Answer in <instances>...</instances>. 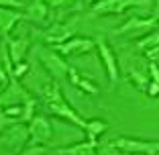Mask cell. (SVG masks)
Here are the masks:
<instances>
[{
	"label": "cell",
	"mask_w": 159,
	"mask_h": 155,
	"mask_svg": "<svg viewBox=\"0 0 159 155\" xmlns=\"http://www.w3.org/2000/svg\"><path fill=\"white\" fill-rule=\"evenodd\" d=\"M0 88H2V86H0Z\"/></svg>",
	"instance_id": "cell-28"
},
{
	"label": "cell",
	"mask_w": 159,
	"mask_h": 155,
	"mask_svg": "<svg viewBox=\"0 0 159 155\" xmlns=\"http://www.w3.org/2000/svg\"><path fill=\"white\" fill-rule=\"evenodd\" d=\"M45 108H47V112H49V114L59 116V118H63V121H70L71 125L80 127L82 131H86V127H88V121H84V118L80 116L74 108L66 102V98H63V96H57V98L45 100Z\"/></svg>",
	"instance_id": "cell-1"
},
{
	"label": "cell",
	"mask_w": 159,
	"mask_h": 155,
	"mask_svg": "<svg viewBox=\"0 0 159 155\" xmlns=\"http://www.w3.org/2000/svg\"><path fill=\"white\" fill-rule=\"evenodd\" d=\"M155 27H157V16H153V19L133 16L131 21H126V23L118 29L116 35H126V33H133V31H139V29H155Z\"/></svg>",
	"instance_id": "cell-14"
},
{
	"label": "cell",
	"mask_w": 159,
	"mask_h": 155,
	"mask_svg": "<svg viewBox=\"0 0 159 155\" xmlns=\"http://www.w3.org/2000/svg\"><path fill=\"white\" fill-rule=\"evenodd\" d=\"M20 19H23V14L16 12V10H12V8H0V29H2L4 33H8V31L19 23Z\"/></svg>",
	"instance_id": "cell-15"
},
{
	"label": "cell",
	"mask_w": 159,
	"mask_h": 155,
	"mask_svg": "<svg viewBox=\"0 0 159 155\" xmlns=\"http://www.w3.org/2000/svg\"><path fill=\"white\" fill-rule=\"evenodd\" d=\"M27 70H29V66L25 63V61H23V63H14V71H12V75H14V78H19V75H23Z\"/></svg>",
	"instance_id": "cell-23"
},
{
	"label": "cell",
	"mask_w": 159,
	"mask_h": 155,
	"mask_svg": "<svg viewBox=\"0 0 159 155\" xmlns=\"http://www.w3.org/2000/svg\"><path fill=\"white\" fill-rule=\"evenodd\" d=\"M108 129V122L102 121V118H92V121H88V127H86V135H88L90 141H96L102 133H106Z\"/></svg>",
	"instance_id": "cell-16"
},
{
	"label": "cell",
	"mask_w": 159,
	"mask_h": 155,
	"mask_svg": "<svg viewBox=\"0 0 159 155\" xmlns=\"http://www.w3.org/2000/svg\"><path fill=\"white\" fill-rule=\"evenodd\" d=\"M41 63L47 70V74L51 75L55 82L59 78H63V75H67V70H70V66H67L66 61L61 59L55 51H49V49H43L41 51Z\"/></svg>",
	"instance_id": "cell-6"
},
{
	"label": "cell",
	"mask_w": 159,
	"mask_h": 155,
	"mask_svg": "<svg viewBox=\"0 0 159 155\" xmlns=\"http://www.w3.org/2000/svg\"><path fill=\"white\" fill-rule=\"evenodd\" d=\"M70 2H74V0H49V4H51L53 8H59V6H67Z\"/></svg>",
	"instance_id": "cell-26"
},
{
	"label": "cell",
	"mask_w": 159,
	"mask_h": 155,
	"mask_svg": "<svg viewBox=\"0 0 159 155\" xmlns=\"http://www.w3.org/2000/svg\"><path fill=\"white\" fill-rule=\"evenodd\" d=\"M45 151H47L45 145H31V147H27L20 155H45Z\"/></svg>",
	"instance_id": "cell-21"
},
{
	"label": "cell",
	"mask_w": 159,
	"mask_h": 155,
	"mask_svg": "<svg viewBox=\"0 0 159 155\" xmlns=\"http://www.w3.org/2000/svg\"><path fill=\"white\" fill-rule=\"evenodd\" d=\"M147 0H98L92 4V14H120L135 4H145Z\"/></svg>",
	"instance_id": "cell-5"
},
{
	"label": "cell",
	"mask_w": 159,
	"mask_h": 155,
	"mask_svg": "<svg viewBox=\"0 0 159 155\" xmlns=\"http://www.w3.org/2000/svg\"><path fill=\"white\" fill-rule=\"evenodd\" d=\"M149 74H151V80L153 82H159V71H157V63L149 61Z\"/></svg>",
	"instance_id": "cell-24"
},
{
	"label": "cell",
	"mask_w": 159,
	"mask_h": 155,
	"mask_svg": "<svg viewBox=\"0 0 159 155\" xmlns=\"http://www.w3.org/2000/svg\"><path fill=\"white\" fill-rule=\"evenodd\" d=\"M27 131H29V139L33 141V145H47L53 137V129L45 116H33Z\"/></svg>",
	"instance_id": "cell-4"
},
{
	"label": "cell",
	"mask_w": 159,
	"mask_h": 155,
	"mask_svg": "<svg viewBox=\"0 0 159 155\" xmlns=\"http://www.w3.org/2000/svg\"><path fill=\"white\" fill-rule=\"evenodd\" d=\"M74 25H75V16L71 21H66V23H55L51 29L45 31V41L53 43V45H59V43L67 41L74 33Z\"/></svg>",
	"instance_id": "cell-9"
},
{
	"label": "cell",
	"mask_w": 159,
	"mask_h": 155,
	"mask_svg": "<svg viewBox=\"0 0 159 155\" xmlns=\"http://www.w3.org/2000/svg\"><path fill=\"white\" fill-rule=\"evenodd\" d=\"M94 45H96L94 49H98V55H100V59H102V63H104V70H106V74H108L110 86H114L118 82V78H120V70H118L116 55H114V51L110 49V45L106 43L104 37H98L96 41H94Z\"/></svg>",
	"instance_id": "cell-2"
},
{
	"label": "cell",
	"mask_w": 159,
	"mask_h": 155,
	"mask_svg": "<svg viewBox=\"0 0 159 155\" xmlns=\"http://www.w3.org/2000/svg\"><path fill=\"white\" fill-rule=\"evenodd\" d=\"M4 88H6V94H8V96H0V106L4 104V108L6 106H14V104H25L29 98H31V96L27 94V90L20 88L16 82L6 84Z\"/></svg>",
	"instance_id": "cell-11"
},
{
	"label": "cell",
	"mask_w": 159,
	"mask_h": 155,
	"mask_svg": "<svg viewBox=\"0 0 159 155\" xmlns=\"http://www.w3.org/2000/svg\"><path fill=\"white\" fill-rule=\"evenodd\" d=\"M145 90H147V94H149V96L155 98V96H157V90H159V84H157V82H149Z\"/></svg>",
	"instance_id": "cell-25"
},
{
	"label": "cell",
	"mask_w": 159,
	"mask_h": 155,
	"mask_svg": "<svg viewBox=\"0 0 159 155\" xmlns=\"http://www.w3.org/2000/svg\"><path fill=\"white\" fill-rule=\"evenodd\" d=\"M6 84H8V74H6V70H4V67L0 66V86L4 88Z\"/></svg>",
	"instance_id": "cell-27"
},
{
	"label": "cell",
	"mask_w": 159,
	"mask_h": 155,
	"mask_svg": "<svg viewBox=\"0 0 159 155\" xmlns=\"http://www.w3.org/2000/svg\"><path fill=\"white\" fill-rule=\"evenodd\" d=\"M145 57L153 63H157V57H159V47H151V49H145Z\"/></svg>",
	"instance_id": "cell-22"
},
{
	"label": "cell",
	"mask_w": 159,
	"mask_h": 155,
	"mask_svg": "<svg viewBox=\"0 0 159 155\" xmlns=\"http://www.w3.org/2000/svg\"><path fill=\"white\" fill-rule=\"evenodd\" d=\"M27 139H29L27 127H23V125H19V122L4 127V133L0 135V141L6 143L8 147H12V149H16V151H19L25 143H27Z\"/></svg>",
	"instance_id": "cell-8"
},
{
	"label": "cell",
	"mask_w": 159,
	"mask_h": 155,
	"mask_svg": "<svg viewBox=\"0 0 159 155\" xmlns=\"http://www.w3.org/2000/svg\"><path fill=\"white\" fill-rule=\"evenodd\" d=\"M29 39L27 37H14V39H6V51H8V59L10 63H23L25 57L29 53Z\"/></svg>",
	"instance_id": "cell-10"
},
{
	"label": "cell",
	"mask_w": 159,
	"mask_h": 155,
	"mask_svg": "<svg viewBox=\"0 0 159 155\" xmlns=\"http://www.w3.org/2000/svg\"><path fill=\"white\" fill-rule=\"evenodd\" d=\"M157 43H159V33H157V31H153V33H149V35H147V37L139 39V41H137V45H135V47H137V49H141V51H145V49L157 47Z\"/></svg>",
	"instance_id": "cell-18"
},
{
	"label": "cell",
	"mask_w": 159,
	"mask_h": 155,
	"mask_svg": "<svg viewBox=\"0 0 159 155\" xmlns=\"http://www.w3.org/2000/svg\"><path fill=\"white\" fill-rule=\"evenodd\" d=\"M96 47L94 45V39H88V37H70L67 41L59 43L57 45V51L66 57H71V55H82V53H90L92 49Z\"/></svg>",
	"instance_id": "cell-7"
},
{
	"label": "cell",
	"mask_w": 159,
	"mask_h": 155,
	"mask_svg": "<svg viewBox=\"0 0 159 155\" xmlns=\"http://www.w3.org/2000/svg\"><path fill=\"white\" fill-rule=\"evenodd\" d=\"M25 2H19V0H0V8H12V10H19L25 8Z\"/></svg>",
	"instance_id": "cell-20"
},
{
	"label": "cell",
	"mask_w": 159,
	"mask_h": 155,
	"mask_svg": "<svg viewBox=\"0 0 159 155\" xmlns=\"http://www.w3.org/2000/svg\"><path fill=\"white\" fill-rule=\"evenodd\" d=\"M67 75H70V82H71V84H74L75 88H80L82 92H86V94H92V96H98V94H100L98 84H94L90 78H86L84 74H80V71L75 70L74 66H70Z\"/></svg>",
	"instance_id": "cell-12"
},
{
	"label": "cell",
	"mask_w": 159,
	"mask_h": 155,
	"mask_svg": "<svg viewBox=\"0 0 159 155\" xmlns=\"http://www.w3.org/2000/svg\"><path fill=\"white\" fill-rule=\"evenodd\" d=\"M129 80H131V84L135 86V88H139V90H145L147 84H149V78H147L145 74H141V71H133V70H131V74H129Z\"/></svg>",
	"instance_id": "cell-19"
},
{
	"label": "cell",
	"mask_w": 159,
	"mask_h": 155,
	"mask_svg": "<svg viewBox=\"0 0 159 155\" xmlns=\"http://www.w3.org/2000/svg\"><path fill=\"white\" fill-rule=\"evenodd\" d=\"M25 10L29 12L31 19H37V21L47 19V4L43 2V0H35L33 4H27V6H25Z\"/></svg>",
	"instance_id": "cell-17"
},
{
	"label": "cell",
	"mask_w": 159,
	"mask_h": 155,
	"mask_svg": "<svg viewBox=\"0 0 159 155\" xmlns=\"http://www.w3.org/2000/svg\"><path fill=\"white\" fill-rule=\"evenodd\" d=\"M112 147L116 151L125 153H141V155H157V141H141L133 137H118L112 141Z\"/></svg>",
	"instance_id": "cell-3"
},
{
	"label": "cell",
	"mask_w": 159,
	"mask_h": 155,
	"mask_svg": "<svg viewBox=\"0 0 159 155\" xmlns=\"http://www.w3.org/2000/svg\"><path fill=\"white\" fill-rule=\"evenodd\" d=\"M98 151V141H86L78 143V145H71V147H61V149H55L57 155H96Z\"/></svg>",
	"instance_id": "cell-13"
}]
</instances>
